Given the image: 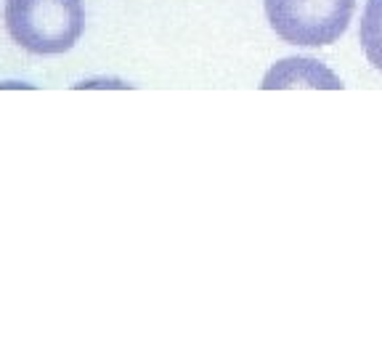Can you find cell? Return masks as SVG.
<instances>
[{
	"label": "cell",
	"mask_w": 382,
	"mask_h": 358,
	"mask_svg": "<svg viewBox=\"0 0 382 358\" xmlns=\"http://www.w3.org/2000/svg\"><path fill=\"white\" fill-rule=\"evenodd\" d=\"M6 30L32 56H61L85 30L83 0H8Z\"/></svg>",
	"instance_id": "cell-1"
},
{
	"label": "cell",
	"mask_w": 382,
	"mask_h": 358,
	"mask_svg": "<svg viewBox=\"0 0 382 358\" xmlns=\"http://www.w3.org/2000/svg\"><path fill=\"white\" fill-rule=\"evenodd\" d=\"M271 30L284 43L319 48L345 35L356 0H263Z\"/></svg>",
	"instance_id": "cell-2"
},
{
	"label": "cell",
	"mask_w": 382,
	"mask_h": 358,
	"mask_svg": "<svg viewBox=\"0 0 382 358\" xmlns=\"http://www.w3.org/2000/svg\"><path fill=\"white\" fill-rule=\"evenodd\" d=\"M265 90H294V88H310V90H340L342 83L338 75L324 67L316 59H303V56H292V59L276 61L263 80Z\"/></svg>",
	"instance_id": "cell-3"
},
{
	"label": "cell",
	"mask_w": 382,
	"mask_h": 358,
	"mask_svg": "<svg viewBox=\"0 0 382 358\" xmlns=\"http://www.w3.org/2000/svg\"><path fill=\"white\" fill-rule=\"evenodd\" d=\"M358 37H361V48L367 53L369 64L382 72V0H367Z\"/></svg>",
	"instance_id": "cell-4"
}]
</instances>
